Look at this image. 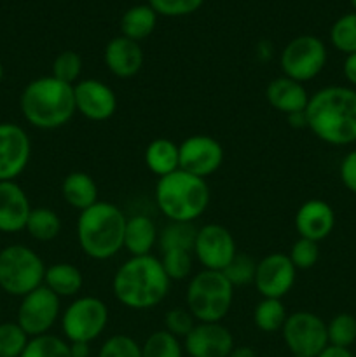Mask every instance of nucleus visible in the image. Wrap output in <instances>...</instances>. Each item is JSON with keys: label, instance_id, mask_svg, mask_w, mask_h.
Returning <instances> with one entry per match:
<instances>
[{"label": "nucleus", "instance_id": "obj_20", "mask_svg": "<svg viewBox=\"0 0 356 357\" xmlns=\"http://www.w3.org/2000/svg\"><path fill=\"white\" fill-rule=\"evenodd\" d=\"M103 61L112 75L117 79H131L142 70L143 51L138 42L119 35L105 45Z\"/></svg>", "mask_w": 356, "mask_h": 357}, {"label": "nucleus", "instance_id": "obj_39", "mask_svg": "<svg viewBox=\"0 0 356 357\" xmlns=\"http://www.w3.org/2000/svg\"><path fill=\"white\" fill-rule=\"evenodd\" d=\"M288 257L297 271H307V268H313L320 260V246L314 241L299 237L293 243Z\"/></svg>", "mask_w": 356, "mask_h": 357}, {"label": "nucleus", "instance_id": "obj_22", "mask_svg": "<svg viewBox=\"0 0 356 357\" xmlns=\"http://www.w3.org/2000/svg\"><path fill=\"white\" fill-rule=\"evenodd\" d=\"M159 230L156 223L145 215H135L128 218L124 230V250L131 257H145L156 246Z\"/></svg>", "mask_w": 356, "mask_h": 357}, {"label": "nucleus", "instance_id": "obj_19", "mask_svg": "<svg viewBox=\"0 0 356 357\" xmlns=\"http://www.w3.org/2000/svg\"><path fill=\"white\" fill-rule=\"evenodd\" d=\"M30 199L16 181H0V232L16 234L27 229Z\"/></svg>", "mask_w": 356, "mask_h": 357}, {"label": "nucleus", "instance_id": "obj_32", "mask_svg": "<svg viewBox=\"0 0 356 357\" xmlns=\"http://www.w3.org/2000/svg\"><path fill=\"white\" fill-rule=\"evenodd\" d=\"M330 40L337 51L348 54L356 52V13L339 17L330 28Z\"/></svg>", "mask_w": 356, "mask_h": 357}, {"label": "nucleus", "instance_id": "obj_42", "mask_svg": "<svg viewBox=\"0 0 356 357\" xmlns=\"http://www.w3.org/2000/svg\"><path fill=\"white\" fill-rule=\"evenodd\" d=\"M339 178L351 194L356 195V149L346 153L339 166Z\"/></svg>", "mask_w": 356, "mask_h": 357}, {"label": "nucleus", "instance_id": "obj_43", "mask_svg": "<svg viewBox=\"0 0 356 357\" xmlns=\"http://www.w3.org/2000/svg\"><path fill=\"white\" fill-rule=\"evenodd\" d=\"M342 73H344L346 80L351 84L353 89H356V52L346 56L344 65H342Z\"/></svg>", "mask_w": 356, "mask_h": 357}, {"label": "nucleus", "instance_id": "obj_50", "mask_svg": "<svg viewBox=\"0 0 356 357\" xmlns=\"http://www.w3.org/2000/svg\"><path fill=\"white\" fill-rule=\"evenodd\" d=\"M0 316H2V307H0Z\"/></svg>", "mask_w": 356, "mask_h": 357}, {"label": "nucleus", "instance_id": "obj_48", "mask_svg": "<svg viewBox=\"0 0 356 357\" xmlns=\"http://www.w3.org/2000/svg\"><path fill=\"white\" fill-rule=\"evenodd\" d=\"M2 79H3V65L0 63V82H2Z\"/></svg>", "mask_w": 356, "mask_h": 357}, {"label": "nucleus", "instance_id": "obj_44", "mask_svg": "<svg viewBox=\"0 0 356 357\" xmlns=\"http://www.w3.org/2000/svg\"><path fill=\"white\" fill-rule=\"evenodd\" d=\"M318 357H355L349 349L344 347H335V345H327L323 351L318 354Z\"/></svg>", "mask_w": 356, "mask_h": 357}, {"label": "nucleus", "instance_id": "obj_23", "mask_svg": "<svg viewBox=\"0 0 356 357\" xmlns=\"http://www.w3.org/2000/svg\"><path fill=\"white\" fill-rule=\"evenodd\" d=\"M61 197L68 206L77 211L91 208L98 202V185L93 176L82 171H73L66 174L61 181Z\"/></svg>", "mask_w": 356, "mask_h": 357}, {"label": "nucleus", "instance_id": "obj_6", "mask_svg": "<svg viewBox=\"0 0 356 357\" xmlns=\"http://www.w3.org/2000/svg\"><path fill=\"white\" fill-rule=\"evenodd\" d=\"M234 302V286L223 272L205 271L188 281L185 303L198 323H222Z\"/></svg>", "mask_w": 356, "mask_h": 357}, {"label": "nucleus", "instance_id": "obj_29", "mask_svg": "<svg viewBox=\"0 0 356 357\" xmlns=\"http://www.w3.org/2000/svg\"><path fill=\"white\" fill-rule=\"evenodd\" d=\"M195 234H198V229L192 223L170 222L161 230L159 239H157L161 253L168 250L192 251L194 250Z\"/></svg>", "mask_w": 356, "mask_h": 357}, {"label": "nucleus", "instance_id": "obj_35", "mask_svg": "<svg viewBox=\"0 0 356 357\" xmlns=\"http://www.w3.org/2000/svg\"><path fill=\"white\" fill-rule=\"evenodd\" d=\"M82 73V58L77 54L75 51H63L52 61V73L54 79L61 80V82L75 86Z\"/></svg>", "mask_w": 356, "mask_h": 357}, {"label": "nucleus", "instance_id": "obj_25", "mask_svg": "<svg viewBox=\"0 0 356 357\" xmlns=\"http://www.w3.org/2000/svg\"><path fill=\"white\" fill-rule=\"evenodd\" d=\"M84 284V275L79 267L73 264H59L51 265L45 268L44 275V286L51 289L56 296L59 298H68V296H75L77 293L82 289Z\"/></svg>", "mask_w": 356, "mask_h": 357}, {"label": "nucleus", "instance_id": "obj_13", "mask_svg": "<svg viewBox=\"0 0 356 357\" xmlns=\"http://www.w3.org/2000/svg\"><path fill=\"white\" fill-rule=\"evenodd\" d=\"M180 169L206 180L220 169L223 162V146L208 135H194L178 145Z\"/></svg>", "mask_w": 356, "mask_h": 357}, {"label": "nucleus", "instance_id": "obj_17", "mask_svg": "<svg viewBox=\"0 0 356 357\" xmlns=\"http://www.w3.org/2000/svg\"><path fill=\"white\" fill-rule=\"evenodd\" d=\"M234 337L222 323H195L184 338V351L191 357H229Z\"/></svg>", "mask_w": 356, "mask_h": 357}, {"label": "nucleus", "instance_id": "obj_7", "mask_svg": "<svg viewBox=\"0 0 356 357\" xmlns=\"http://www.w3.org/2000/svg\"><path fill=\"white\" fill-rule=\"evenodd\" d=\"M45 264L24 244H9L0 250V289L23 298L44 284Z\"/></svg>", "mask_w": 356, "mask_h": 357}, {"label": "nucleus", "instance_id": "obj_31", "mask_svg": "<svg viewBox=\"0 0 356 357\" xmlns=\"http://www.w3.org/2000/svg\"><path fill=\"white\" fill-rule=\"evenodd\" d=\"M21 357H72V354L68 342L47 333L30 338Z\"/></svg>", "mask_w": 356, "mask_h": 357}, {"label": "nucleus", "instance_id": "obj_21", "mask_svg": "<svg viewBox=\"0 0 356 357\" xmlns=\"http://www.w3.org/2000/svg\"><path fill=\"white\" fill-rule=\"evenodd\" d=\"M265 98L274 110L285 115L304 112L309 103V94H307L304 84L285 75L276 77L269 82L267 89H265Z\"/></svg>", "mask_w": 356, "mask_h": 357}, {"label": "nucleus", "instance_id": "obj_5", "mask_svg": "<svg viewBox=\"0 0 356 357\" xmlns=\"http://www.w3.org/2000/svg\"><path fill=\"white\" fill-rule=\"evenodd\" d=\"M156 204L170 222L192 223L208 209L209 187L202 178L177 169L159 178L156 185Z\"/></svg>", "mask_w": 356, "mask_h": 357}, {"label": "nucleus", "instance_id": "obj_33", "mask_svg": "<svg viewBox=\"0 0 356 357\" xmlns=\"http://www.w3.org/2000/svg\"><path fill=\"white\" fill-rule=\"evenodd\" d=\"M327 333L328 345L349 349L356 342V317L348 312L337 314L327 324Z\"/></svg>", "mask_w": 356, "mask_h": 357}, {"label": "nucleus", "instance_id": "obj_27", "mask_svg": "<svg viewBox=\"0 0 356 357\" xmlns=\"http://www.w3.org/2000/svg\"><path fill=\"white\" fill-rule=\"evenodd\" d=\"M27 230L35 241L40 243H49V241L56 239L61 232V220H59L58 213L52 211L49 208H31L30 216L27 222Z\"/></svg>", "mask_w": 356, "mask_h": 357}, {"label": "nucleus", "instance_id": "obj_38", "mask_svg": "<svg viewBox=\"0 0 356 357\" xmlns=\"http://www.w3.org/2000/svg\"><path fill=\"white\" fill-rule=\"evenodd\" d=\"M98 357H142V345L128 335H114L105 340Z\"/></svg>", "mask_w": 356, "mask_h": 357}, {"label": "nucleus", "instance_id": "obj_16", "mask_svg": "<svg viewBox=\"0 0 356 357\" xmlns=\"http://www.w3.org/2000/svg\"><path fill=\"white\" fill-rule=\"evenodd\" d=\"M75 110L93 122H105L117 112L114 89L98 79H84L73 86Z\"/></svg>", "mask_w": 356, "mask_h": 357}, {"label": "nucleus", "instance_id": "obj_46", "mask_svg": "<svg viewBox=\"0 0 356 357\" xmlns=\"http://www.w3.org/2000/svg\"><path fill=\"white\" fill-rule=\"evenodd\" d=\"M286 121H288L290 128H293V129L307 128L306 110H304V112H297V114H292V115H286Z\"/></svg>", "mask_w": 356, "mask_h": 357}, {"label": "nucleus", "instance_id": "obj_49", "mask_svg": "<svg viewBox=\"0 0 356 357\" xmlns=\"http://www.w3.org/2000/svg\"><path fill=\"white\" fill-rule=\"evenodd\" d=\"M349 2H351L353 9H355V13H356V0H349Z\"/></svg>", "mask_w": 356, "mask_h": 357}, {"label": "nucleus", "instance_id": "obj_51", "mask_svg": "<svg viewBox=\"0 0 356 357\" xmlns=\"http://www.w3.org/2000/svg\"><path fill=\"white\" fill-rule=\"evenodd\" d=\"M290 357H300V356H290Z\"/></svg>", "mask_w": 356, "mask_h": 357}, {"label": "nucleus", "instance_id": "obj_12", "mask_svg": "<svg viewBox=\"0 0 356 357\" xmlns=\"http://www.w3.org/2000/svg\"><path fill=\"white\" fill-rule=\"evenodd\" d=\"M192 253L205 271L223 272L237 255L236 241L225 227L208 223L198 229Z\"/></svg>", "mask_w": 356, "mask_h": 357}, {"label": "nucleus", "instance_id": "obj_45", "mask_svg": "<svg viewBox=\"0 0 356 357\" xmlns=\"http://www.w3.org/2000/svg\"><path fill=\"white\" fill-rule=\"evenodd\" d=\"M70 354H72V357H89L91 344H86V342H72L70 344Z\"/></svg>", "mask_w": 356, "mask_h": 357}, {"label": "nucleus", "instance_id": "obj_40", "mask_svg": "<svg viewBox=\"0 0 356 357\" xmlns=\"http://www.w3.org/2000/svg\"><path fill=\"white\" fill-rule=\"evenodd\" d=\"M164 326H166L168 333H171L177 338H185L195 326V319L188 309H181V307H175L164 314Z\"/></svg>", "mask_w": 356, "mask_h": 357}, {"label": "nucleus", "instance_id": "obj_3", "mask_svg": "<svg viewBox=\"0 0 356 357\" xmlns=\"http://www.w3.org/2000/svg\"><path fill=\"white\" fill-rule=\"evenodd\" d=\"M24 121L42 131H52L68 124L75 115L73 86L52 75L38 77L27 84L20 96Z\"/></svg>", "mask_w": 356, "mask_h": 357}, {"label": "nucleus", "instance_id": "obj_1", "mask_svg": "<svg viewBox=\"0 0 356 357\" xmlns=\"http://www.w3.org/2000/svg\"><path fill=\"white\" fill-rule=\"evenodd\" d=\"M307 129L332 146L356 143V89L328 86L309 96L306 107Z\"/></svg>", "mask_w": 356, "mask_h": 357}, {"label": "nucleus", "instance_id": "obj_14", "mask_svg": "<svg viewBox=\"0 0 356 357\" xmlns=\"http://www.w3.org/2000/svg\"><path fill=\"white\" fill-rule=\"evenodd\" d=\"M297 279V268L285 253H271L257 261L253 284L262 298L281 300L292 291Z\"/></svg>", "mask_w": 356, "mask_h": 357}, {"label": "nucleus", "instance_id": "obj_18", "mask_svg": "<svg viewBox=\"0 0 356 357\" xmlns=\"http://www.w3.org/2000/svg\"><path fill=\"white\" fill-rule=\"evenodd\" d=\"M335 227V213L328 202L321 199H311L300 204L295 213V230L302 239L320 241L327 239Z\"/></svg>", "mask_w": 356, "mask_h": 357}, {"label": "nucleus", "instance_id": "obj_34", "mask_svg": "<svg viewBox=\"0 0 356 357\" xmlns=\"http://www.w3.org/2000/svg\"><path fill=\"white\" fill-rule=\"evenodd\" d=\"M192 251L168 250L163 251L161 265L170 281H185L192 274Z\"/></svg>", "mask_w": 356, "mask_h": 357}, {"label": "nucleus", "instance_id": "obj_41", "mask_svg": "<svg viewBox=\"0 0 356 357\" xmlns=\"http://www.w3.org/2000/svg\"><path fill=\"white\" fill-rule=\"evenodd\" d=\"M205 0H149V6L161 16L178 17L195 13Z\"/></svg>", "mask_w": 356, "mask_h": 357}, {"label": "nucleus", "instance_id": "obj_2", "mask_svg": "<svg viewBox=\"0 0 356 357\" xmlns=\"http://www.w3.org/2000/svg\"><path fill=\"white\" fill-rule=\"evenodd\" d=\"M171 281L159 258L152 255L131 257L112 279V291L119 303L131 310H149L159 305L170 293Z\"/></svg>", "mask_w": 356, "mask_h": 357}, {"label": "nucleus", "instance_id": "obj_11", "mask_svg": "<svg viewBox=\"0 0 356 357\" xmlns=\"http://www.w3.org/2000/svg\"><path fill=\"white\" fill-rule=\"evenodd\" d=\"M61 303L59 296L44 284L21 298L17 307L16 323L30 338L47 335L59 317Z\"/></svg>", "mask_w": 356, "mask_h": 357}, {"label": "nucleus", "instance_id": "obj_4", "mask_svg": "<svg viewBox=\"0 0 356 357\" xmlns=\"http://www.w3.org/2000/svg\"><path fill=\"white\" fill-rule=\"evenodd\" d=\"M126 215L112 202L98 201L80 211L77 218V241L91 260H110L124 248Z\"/></svg>", "mask_w": 356, "mask_h": 357}, {"label": "nucleus", "instance_id": "obj_36", "mask_svg": "<svg viewBox=\"0 0 356 357\" xmlns=\"http://www.w3.org/2000/svg\"><path fill=\"white\" fill-rule=\"evenodd\" d=\"M28 340L17 323H0V357H21Z\"/></svg>", "mask_w": 356, "mask_h": 357}, {"label": "nucleus", "instance_id": "obj_37", "mask_svg": "<svg viewBox=\"0 0 356 357\" xmlns=\"http://www.w3.org/2000/svg\"><path fill=\"white\" fill-rule=\"evenodd\" d=\"M255 271H257V261L251 257H248V255L237 253L234 260L225 267L223 275L236 288V286H246L253 282Z\"/></svg>", "mask_w": 356, "mask_h": 357}, {"label": "nucleus", "instance_id": "obj_8", "mask_svg": "<svg viewBox=\"0 0 356 357\" xmlns=\"http://www.w3.org/2000/svg\"><path fill=\"white\" fill-rule=\"evenodd\" d=\"M325 42L314 35H299L285 45L279 56L283 75L304 84L316 79L327 65Z\"/></svg>", "mask_w": 356, "mask_h": 357}, {"label": "nucleus", "instance_id": "obj_28", "mask_svg": "<svg viewBox=\"0 0 356 357\" xmlns=\"http://www.w3.org/2000/svg\"><path fill=\"white\" fill-rule=\"evenodd\" d=\"M288 317L285 305L278 298H262L253 310V323L262 333L281 331Z\"/></svg>", "mask_w": 356, "mask_h": 357}, {"label": "nucleus", "instance_id": "obj_10", "mask_svg": "<svg viewBox=\"0 0 356 357\" xmlns=\"http://www.w3.org/2000/svg\"><path fill=\"white\" fill-rule=\"evenodd\" d=\"M281 335L292 356L318 357L328 345L327 323L320 316L307 310L290 314L286 317Z\"/></svg>", "mask_w": 356, "mask_h": 357}, {"label": "nucleus", "instance_id": "obj_15", "mask_svg": "<svg viewBox=\"0 0 356 357\" xmlns=\"http://www.w3.org/2000/svg\"><path fill=\"white\" fill-rule=\"evenodd\" d=\"M31 157L28 132L13 122H0V181H14Z\"/></svg>", "mask_w": 356, "mask_h": 357}, {"label": "nucleus", "instance_id": "obj_26", "mask_svg": "<svg viewBox=\"0 0 356 357\" xmlns=\"http://www.w3.org/2000/svg\"><path fill=\"white\" fill-rule=\"evenodd\" d=\"M157 13L150 6H135L126 10L121 17V31L122 37L131 38L140 42L143 38L150 37L156 30Z\"/></svg>", "mask_w": 356, "mask_h": 357}, {"label": "nucleus", "instance_id": "obj_24", "mask_svg": "<svg viewBox=\"0 0 356 357\" xmlns=\"http://www.w3.org/2000/svg\"><path fill=\"white\" fill-rule=\"evenodd\" d=\"M145 166L150 173L163 178L180 169V150L170 138H156L145 149Z\"/></svg>", "mask_w": 356, "mask_h": 357}, {"label": "nucleus", "instance_id": "obj_9", "mask_svg": "<svg viewBox=\"0 0 356 357\" xmlns=\"http://www.w3.org/2000/svg\"><path fill=\"white\" fill-rule=\"evenodd\" d=\"M107 303L96 296H80L73 300L61 314V330L68 344H91L105 331L108 324Z\"/></svg>", "mask_w": 356, "mask_h": 357}, {"label": "nucleus", "instance_id": "obj_47", "mask_svg": "<svg viewBox=\"0 0 356 357\" xmlns=\"http://www.w3.org/2000/svg\"><path fill=\"white\" fill-rule=\"evenodd\" d=\"M229 357H257V352L251 347H234Z\"/></svg>", "mask_w": 356, "mask_h": 357}, {"label": "nucleus", "instance_id": "obj_30", "mask_svg": "<svg viewBox=\"0 0 356 357\" xmlns=\"http://www.w3.org/2000/svg\"><path fill=\"white\" fill-rule=\"evenodd\" d=\"M184 352L180 338L166 330L154 331L142 345V357H184Z\"/></svg>", "mask_w": 356, "mask_h": 357}]
</instances>
